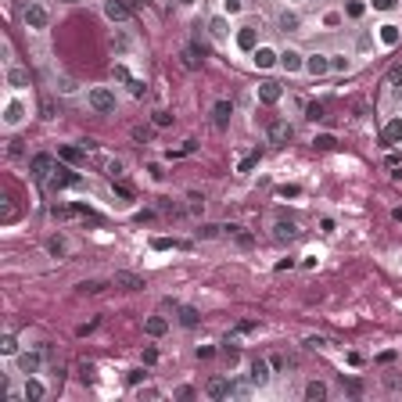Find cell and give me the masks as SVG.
<instances>
[{
  "label": "cell",
  "mask_w": 402,
  "mask_h": 402,
  "mask_svg": "<svg viewBox=\"0 0 402 402\" xmlns=\"http://www.w3.org/2000/svg\"><path fill=\"white\" fill-rule=\"evenodd\" d=\"M331 68H341V72H345V68H348V58H334V61H331Z\"/></svg>",
  "instance_id": "60d3db41"
},
{
  "label": "cell",
  "mask_w": 402,
  "mask_h": 402,
  "mask_svg": "<svg viewBox=\"0 0 402 402\" xmlns=\"http://www.w3.org/2000/svg\"><path fill=\"white\" fill-rule=\"evenodd\" d=\"M65 252H68V248H65V241L54 237V241H51V255H65Z\"/></svg>",
  "instance_id": "1f68e13d"
},
{
  "label": "cell",
  "mask_w": 402,
  "mask_h": 402,
  "mask_svg": "<svg viewBox=\"0 0 402 402\" xmlns=\"http://www.w3.org/2000/svg\"><path fill=\"white\" fill-rule=\"evenodd\" d=\"M22 18H25V25H29V29H47L51 14H47V7H43V4H25Z\"/></svg>",
  "instance_id": "7a4b0ae2"
},
{
  "label": "cell",
  "mask_w": 402,
  "mask_h": 402,
  "mask_svg": "<svg viewBox=\"0 0 402 402\" xmlns=\"http://www.w3.org/2000/svg\"><path fill=\"white\" fill-rule=\"evenodd\" d=\"M90 108L101 112V115H112L115 112V94L104 90V86H94V90H90Z\"/></svg>",
  "instance_id": "6da1fadb"
},
{
  "label": "cell",
  "mask_w": 402,
  "mask_h": 402,
  "mask_svg": "<svg viewBox=\"0 0 402 402\" xmlns=\"http://www.w3.org/2000/svg\"><path fill=\"white\" fill-rule=\"evenodd\" d=\"M18 370H22V374H36V370H40V355H36V352L18 355Z\"/></svg>",
  "instance_id": "5bb4252c"
},
{
  "label": "cell",
  "mask_w": 402,
  "mask_h": 402,
  "mask_svg": "<svg viewBox=\"0 0 402 402\" xmlns=\"http://www.w3.org/2000/svg\"><path fill=\"white\" fill-rule=\"evenodd\" d=\"M384 140L388 144H402V119H395V122L384 126Z\"/></svg>",
  "instance_id": "e0dca14e"
},
{
  "label": "cell",
  "mask_w": 402,
  "mask_h": 402,
  "mask_svg": "<svg viewBox=\"0 0 402 402\" xmlns=\"http://www.w3.org/2000/svg\"><path fill=\"white\" fill-rule=\"evenodd\" d=\"M119 173H122V165H119V162H108V176H112V180H115Z\"/></svg>",
  "instance_id": "ee69618b"
},
{
  "label": "cell",
  "mask_w": 402,
  "mask_h": 402,
  "mask_svg": "<svg viewBox=\"0 0 402 402\" xmlns=\"http://www.w3.org/2000/svg\"><path fill=\"white\" fill-rule=\"evenodd\" d=\"M298 234H302V230L291 223V219H276V223H273V241H280V244H284V241H295Z\"/></svg>",
  "instance_id": "3957f363"
},
{
  "label": "cell",
  "mask_w": 402,
  "mask_h": 402,
  "mask_svg": "<svg viewBox=\"0 0 402 402\" xmlns=\"http://www.w3.org/2000/svg\"><path fill=\"white\" fill-rule=\"evenodd\" d=\"M65 4H75V0H65Z\"/></svg>",
  "instance_id": "7dc6e473"
},
{
  "label": "cell",
  "mask_w": 402,
  "mask_h": 402,
  "mask_svg": "<svg viewBox=\"0 0 402 402\" xmlns=\"http://www.w3.org/2000/svg\"><path fill=\"white\" fill-rule=\"evenodd\" d=\"M219 230H223V226H212V223H205V226L198 230V234H201V237H215V234H219Z\"/></svg>",
  "instance_id": "d6a6232c"
},
{
  "label": "cell",
  "mask_w": 402,
  "mask_h": 402,
  "mask_svg": "<svg viewBox=\"0 0 402 402\" xmlns=\"http://www.w3.org/2000/svg\"><path fill=\"white\" fill-rule=\"evenodd\" d=\"M226 230V234H234L241 244H252V234H244V226H234V223H230V226H223Z\"/></svg>",
  "instance_id": "d4e9b609"
},
{
  "label": "cell",
  "mask_w": 402,
  "mask_h": 402,
  "mask_svg": "<svg viewBox=\"0 0 402 402\" xmlns=\"http://www.w3.org/2000/svg\"><path fill=\"white\" fill-rule=\"evenodd\" d=\"M237 43H241V51H252L255 47V25H244L237 33Z\"/></svg>",
  "instance_id": "d6986e66"
},
{
  "label": "cell",
  "mask_w": 402,
  "mask_h": 402,
  "mask_svg": "<svg viewBox=\"0 0 402 402\" xmlns=\"http://www.w3.org/2000/svg\"><path fill=\"white\" fill-rule=\"evenodd\" d=\"M144 327H147V334H151V337H162V334L169 331V323H165L162 316H151V320L144 323Z\"/></svg>",
  "instance_id": "ffe728a7"
},
{
  "label": "cell",
  "mask_w": 402,
  "mask_h": 402,
  "mask_svg": "<svg viewBox=\"0 0 402 402\" xmlns=\"http://www.w3.org/2000/svg\"><path fill=\"white\" fill-rule=\"evenodd\" d=\"M252 384H266L269 381V366H266V359H252Z\"/></svg>",
  "instance_id": "8fae6325"
},
{
  "label": "cell",
  "mask_w": 402,
  "mask_h": 402,
  "mask_svg": "<svg viewBox=\"0 0 402 402\" xmlns=\"http://www.w3.org/2000/svg\"><path fill=\"white\" fill-rule=\"evenodd\" d=\"M104 14H108L112 22H130V7L122 4V0H108V4H104Z\"/></svg>",
  "instance_id": "9c48e42d"
},
{
  "label": "cell",
  "mask_w": 402,
  "mask_h": 402,
  "mask_svg": "<svg viewBox=\"0 0 402 402\" xmlns=\"http://www.w3.org/2000/svg\"><path fill=\"white\" fill-rule=\"evenodd\" d=\"M169 122H173L169 112H154V126H169Z\"/></svg>",
  "instance_id": "836d02e7"
},
{
  "label": "cell",
  "mask_w": 402,
  "mask_h": 402,
  "mask_svg": "<svg viewBox=\"0 0 402 402\" xmlns=\"http://www.w3.org/2000/svg\"><path fill=\"white\" fill-rule=\"evenodd\" d=\"M230 115H234V104H230V101H215V108H212V122H215V126L226 130L230 126Z\"/></svg>",
  "instance_id": "5b68a950"
},
{
  "label": "cell",
  "mask_w": 402,
  "mask_h": 402,
  "mask_svg": "<svg viewBox=\"0 0 402 402\" xmlns=\"http://www.w3.org/2000/svg\"><path fill=\"white\" fill-rule=\"evenodd\" d=\"M205 392H208L212 399H230V395H234V384H230L226 377H212Z\"/></svg>",
  "instance_id": "ba28073f"
},
{
  "label": "cell",
  "mask_w": 402,
  "mask_h": 402,
  "mask_svg": "<svg viewBox=\"0 0 402 402\" xmlns=\"http://www.w3.org/2000/svg\"><path fill=\"white\" fill-rule=\"evenodd\" d=\"M115 79H122V83H130V72L122 68V65H115Z\"/></svg>",
  "instance_id": "b9f144b4"
},
{
  "label": "cell",
  "mask_w": 402,
  "mask_h": 402,
  "mask_svg": "<svg viewBox=\"0 0 402 402\" xmlns=\"http://www.w3.org/2000/svg\"><path fill=\"white\" fill-rule=\"evenodd\" d=\"M305 119H313V122L323 119V104H309V108H305Z\"/></svg>",
  "instance_id": "f546056e"
},
{
  "label": "cell",
  "mask_w": 402,
  "mask_h": 402,
  "mask_svg": "<svg viewBox=\"0 0 402 402\" xmlns=\"http://www.w3.org/2000/svg\"><path fill=\"white\" fill-rule=\"evenodd\" d=\"M280 65H284L287 72H298V68H302V54H298V51H284V54H280Z\"/></svg>",
  "instance_id": "ac0fdd59"
},
{
  "label": "cell",
  "mask_w": 402,
  "mask_h": 402,
  "mask_svg": "<svg viewBox=\"0 0 402 402\" xmlns=\"http://www.w3.org/2000/svg\"><path fill=\"white\" fill-rule=\"evenodd\" d=\"M43 395H47V388L40 381H25V399H43Z\"/></svg>",
  "instance_id": "7402d4cb"
},
{
  "label": "cell",
  "mask_w": 402,
  "mask_h": 402,
  "mask_svg": "<svg viewBox=\"0 0 402 402\" xmlns=\"http://www.w3.org/2000/svg\"><path fill=\"white\" fill-rule=\"evenodd\" d=\"M348 14H352V18H359V14H363V4H359V0H352V4H348Z\"/></svg>",
  "instance_id": "f35d334b"
},
{
  "label": "cell",
  "mask_w": 402,
  "mask_h": 402,
  "mask_svg": "<svg viewBox=\"0 0 402 402\" xmlns=\"http://www.w3.org/2000/svg\"><path fill=\"white\" fill-rule=\"evenodd\" d=\"M180 4H194V0H180Z\"/></svg>",
  "instance_id": "bcb514c9"
},
{
  "label": "cell",
  "mask_w": 402,
  "mask_h": 402,
  "mask_svg": "<svg viewBox=\"0 0 402 402\" xmlns=\"http://www.w3.org/2000/svg\"><path fill=\"white\" fill-rule=\"evenodd\" d=\"M305 68L313 72V75H323V72H331V61H327V54H313L305 61Z\"/></svg>",
  "instance_id": "7c38bea8"
},
{
  "label": "cell",
  "mask_w": 402,
  "mask_h": 402,
  "mask_svg": "<svg viewBox=\"0 0 402 402\" xmlns=\"http://www.w3.org/2000/svg\"><path fill=\"white\" fill-rule=\"evenodd\" d=\"M305 399H313V402L327 399V384H323V381H309L305 384Z\"/></svg>",
  "instance_id": "2e32d148"
},
{
  "label": "cell",
  "mask_w": 402,
  "mask_h": 402,
  "mask_svg": "<svg viewBox=\"0 0 402 402\" xmlns=\"http://www.w3.org/2000/svg\"><path fill=\"white\" fill-rule=\"evenodd\" d=\"M0 348H4L7 355H14V352H18V341H14V337L7 334V337H4V341H0Z\"/></svg>",
  "instance_id": "4dcf8cb0"
},
{
  "label": "cell",
  "mask_w": 402,
  "mask_h": 402,
  "mask_svg": "<svg viewBox=\"0 0 402 402\" xmlns=\"http://www.w3.org/2000/svg\"><path fill=\"white\" fill-rule=\"evenodd\" d=\"M144 381V370H130V384H140Z\"/></svg>",
  "instance_id": "f6af8a7d"
},
{
  "label": "cell",
  "mask_w": 402,
  "mask_h": 402,
  "mask_svg": "<svg viewBox=\"0 0 402 402\" xmlns=\"http://www.w3.org/2000/svg\"><path fill=\"white\" fill-rule=\"evenodd\" d=\"M176 313H180V323H183V327H198V323H201L198 309H191V305H180Z\"/></svg>",
  "instance_id": "9a60e30c"
},
{
  "label": "cell",
  "mask_w": 402,
  "mask_h": 402,
  "mask_svg": "<svg viewBox=\"0 0 402 402\" xmlns=\"http://www.w3.org/2000/svg\"><path fill=\"white\" fill-rule=\"evenodd\" d=\"M130 90H133V97H144V83L140 79H130Z\"/></svg>",
  "instance_id": "8d00e7d4"
},
{
  "label": "cell",
  "mask_w": 402,
  "mask_h": 402,
  "mask_svg": "<svg viewBox=\"0 0 402 402\" xmlns=\"http://www.w3.org/2000/svg\"><path fill=\"white\" fill-rule=\"evenodd\" d=\"M305 345H309V348H327V337H309Z\"/></svg>",
  "instance_id": "74e56055"
},
{
  "label": "cell",
  "mask_w": 402,
  "mask_h": 402,
  "mask_svg": "<svg viewBox=\"0 0 402 402\" xmlns=\"http://www.w3.org/2000/svg\"><path fill=\"white\" fill-rule=\"evenodd\" d=\"M51 165H54V158H51V154H36L29 169H33V176H36L40 183H47V176H51Z\"/></svg>",
  "instance_id": "52a82bcc"
},
{
  "label": "cell",
  "mask_w": 402,
  "mask_h": 402,
  "mask_svg": "<svg viewBox=\"0 0 402 402\" xmlns=\"http://www.w3.org/2000/svg\"><path fill=\"white\" fill-rule=\"evenodd\" d=\"M255 162H259V151H255V154H248V158H244V162H241L237 169H241V173H248V169H252Z\"/></svg>",
  "instance_id": "e575fe53"
},
{
  "label": "cell",
  "mask_w": 402,
  "mask_h": 402,
  "mask_svg": "<svg viewBox=\"0 0 402 402\" xmlns=\"http://www.w3.org/2000/svg\"><path fill=\"white\" fill-rule=\"evenodd\" d=\"M291 136H295V130H291V122H269V140L273 144H287L291 140Z\"/></svg>",
  "instance_id": "8992f818"
},
{
  "label": "cell",
  "mask_w": 402,
  "mask_h": 402,
  "mask_svg": "<svg viewBox=\"0 0 402 402\" xmlns=\"http://www.w3.org/2000/svg\"><path fill=\"white\" fill-rule=\"evenodd\" d=\"M22 119V104L14 101V104H7V122H18Z\"/></svg>",
  "instance_id": "f1b7e54d"
},
{
  "label": "cell",
  "mask_w": 402,
  "mask_h": 402,
  "mask_svg": "<svg viewBox=\"0 0 402 402\" xmlns=\"http://www.w3.org/2000/svg\"><path fill=\"white\" fill-rule=\"evenodd\" d=\"M399 33H395V25H384V43H395Z\"/></svg>",
  "instance_id": "d590c367"
},
{
  "label": "cell",
  "mask_w": 402,
  "mask_h": 402,
  "mask_svg": "<svg viewBox=\"0 0 402 402\" xmlns=\"http://www.w3.org/2000/svg\"><path fill=\"white\" fill-rule=\"evenodd\" d=\"M374 7H377V11H392L395 0H374Z\"/></svg>",
  "instance_id": "ab89813d"
},
{
  "label": "cell",
  "mask_w": 402,
  "mask_h": 402,
  "mask_svg": "<svg viewBox=\"0 0 402 402\" xmlns=\"http://www.w3.org/2000/svg\"><path fill=\"white\" fill-rule=\"evenodd\" d=\"M276 25H280L284 33H295V29L302 25V18H298L295 11H280V18H276Z\"/></svg>",
  "instance_id": "4fadbf2b"
},
{
  "label": "cell",
  "mask_w": 402,
  "mask_h": 402,
  "mask_svg": "<svg viewBox=\"0 0 402 402\" xmlns=\"http://www.w3.org/2000/svg\"><path fill=\"white\" fill-rule=\"evenodd\" d=\"M198 65H201V54L194 47H187V51H183V68H198Z\"/></svg>",
  "instance_id": "cb8c5ba5"
},
{
  "label": "cell",
  "mask_w": 402,
  "mask_h": 402,
  "mask_svg": "<svg viewBox=\"0 0 402 402\" xmlns=\"http://www.w3.org/2000/svg\"><path fill=\"white\" fill-rule=\"evenodd\" d=\"M115 284L126 287V291H140V287H147L144 276H136V273H130V269H119V273H115Z\"/></svg>",
  "instance_id": "277c9868"
},
{
  "label": "cell",
  "mask_w": 402,
  "mask_h": 402,
  "mask_svg": "<svg viewBox=\"0 0 402 402\" xmlns=\"http://www.w3.org/2000/svg\"><path fill=\"white\" fill-rule=\"evenodd\" d=\"M208 29H212V36H215V40H223V36H226V22H223V18H212V25H208Z\"/></svg>",
  "instance_id": "484cf974"
},
{
  "label": "cell",
  "mask_w": 402,
  "mask_h": 402,
  "mask_svg": "<svg viewBox=\"0 0 402 402\" xmlns=\"http://www.w3.org/2000/svg\"><path fill=\"white\" fill-rule=\"evenodd\" d=\"M61 158H65V162H79L83 151H79V147H61Z\"/></svg>",
  "instance_id": "83f0119b"
},
{
  "label": "cell",
  "mask_w": 402,
  "mask_h": 402,
  "mask_svg": "<svg viewBox=\"0 0 402 402\" xmlns=\"http://www.w3.org/2000/svg\"><path fill=\"white\" fill-rule=\"evenodd\" d=\"M255 61H259V65H262V68H269V65H273V61H276V54H273L269 47H259V51H255Z\"/></svg>",
  "instance_id": "603a6c76"
},
{
  "label": "cell",
  "mask_w": 402,
  "mask_h": 402,
  "mask_svg": "<svg viewBox=\"0 0 402 402\" xmlns=\"http://www.w3.org/2000/svg\"><path fill=\"white\" fill-rule=\"evenodd\" d=\"M101 287H104L101 280H83V284H79V291H83V295H97Z\"/></svg>",
  "instance_id": "4316f807"
},
{
  "label": "cell",
  "mask_w": 402,
  "mask_h": 402,
  "mask_svg": "<svg viewBox=\"0 0 402 402\" xmlns=\"http://www.w3.org/2000/svg\"><path fill=\"white\" fill-rule=\"evenodd\" d=\"M259 97L266 101V104H276V101H280V83H273V79L259 83Z\"/></svg>",
  "instance_id": "30bf717a"
},
{
  "label": "cell",
  "mask_w": 402,
  "mask_h": 402,
  "mask_svg": "<svg viewBox=\"0 0 402 402\" xmlns=\"http://www.w3.org/2000/svg\"><path fill=\"white\" fill-rule=\"evenodd\" d=\"M316 147H334V136H316Z\"/></svg>",
  "instance_id": "7bdbcfd3"
},
{
  "label": "cell",
  "mask_w": 402,
  "mask_h": 402,
  "mask_svg": "<svg viewBox=\"0 0 402 402\" xmlns=\"http://www.w3.org/2000/svg\"><path fill=\"white\" fill-rule=\"evenodd\" d=\"M7 83H11V86H18V90H22V86H29V72H25V68H11V72H7Z\"/></svg>",
  "instance_id": "44dd1931"
}]
</instances>
